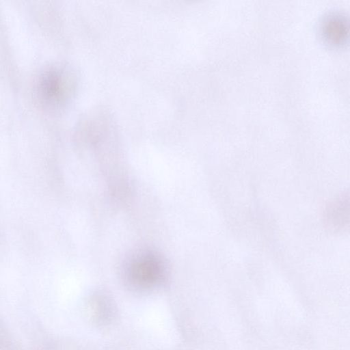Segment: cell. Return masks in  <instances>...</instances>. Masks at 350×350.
Returning a JSON list of instances; mask_svg holds the SVG:
<instances>
[{
  "instance_id": "cell-1",
  "label": "cell",
  "mask_w": 350,
  "mask_h": 350,
  "mask_svg": "<svg viewBox=\"0 0 350 350\" xmlns=\"http://www.w3.org/2000/svg\"><path fill=\"white\" fill-rule=\"evenodd\" d=\"M131 262L130 269L133 276L144 281L157 278L161 271V261L154 254H142Z\"/></svg>"
}]
</instances>
